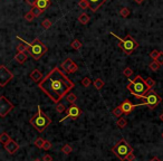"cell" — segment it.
<instances>
[{
  "label": "cell",
  "instance_id": "obj_18",
  "mask_svg": "<svg viewBox=\"0 0 163 161\" xmlns=\"http://www.w3.org/2000/svg\"><path fill=\"white\" fill-rule=\"evenodd\" d=\"M90 16L87 15V14H81V15L78 16V21L82 23V25H87L88 23H90Z\"/></svg>",
  "mask_w": 163,
  "mask_h": 161
},
{
  "label": "cell",
  "instance_id": "obj_35",
  "mask_svg": "<svg viewBox=\"0 0 163 161\" xmlns=\"http://www.w3.org/2000/svg\"><path fill=\"white\" fill-rule=\"evenodd\" d=\"M23 18H25V20H26V21H32L36 17H35V15H34V14L31 12V10H30L29 12H27L26 15L23 16Z\"/></svg>",
  "mask_w": 163,
  "mask_h": 161
},
{
  "label": "cell",
  "instance_id": "obj_47",
  "mask_svg": "<svg viewBox=\"0 0 163 161\" xmlns=\"http://www.w3.org/2000/svg\"><path fill=\"white\" fill-rule=\"evenodd\" d=\"M34 161H43V160H39V159H35Z\"/></svg>",
  "mask_w": 163,
  "mask_h": 161
},
{
  "label": "cell",
  "instance_id": "obj_2",
  "mask_svg": "<svg viewBox=\"0 0 163 161\" xmlns=\"http://www.w3.org/2000/svg\"><path fill=\"white\" fill-rule=\"evenodd\" d=\"M17 39L23 41V43H25V44L27 45V53L29 54L35 61L40 59L41 57L48 52L47 46L40 40V39L36 38V39H34L31 43H27L25 39H23L21 37H19V36H17Z\"/></svg>",
  "mask_w": 163,
  "mask_h": 161
},
{
  "label": "cell",
  "instance_id": "obj_46",
  "mask_svg": "<svg viewBox=\"0 0 163 161\" xmlns=\"http://www.w3.org/2000/svg\"><path fill=\"white\" fill-rule=\"evenodd\" d=\"M160 120L163 122V112H162V113H161V114H160Z\"/></svg>",
  "mask_w": 163,
  "mask_h": 161
},
{
  "label": "cell",
  "instance_id": "obj_15",
  "mask_svg": "<svg viewBox=\"0 0 163 161\" xmlns=\"http://www.w3.org/2000/svg\"><path fill=\"white\" fill-rule=\"evenodd\" d=\"M30 78L34 81L35 83H39L43 79V74H41V72L39 70H32L31 72H30Z\"/></svg>",
  "mask_w": 163,
  "mask_h": 161
},
{
  "label": "cell",
  "instance_id": "obj_22",
  "mask_svg": "<svg viewBox=\"0 0 163 161\" xmlns=\"http://www.w3.org/2000/svg\"><path fill=\"white\" fill-rule=\"evenodd\" d=\"M116 125L119 126V129H124V128L127 125V121H126V119L121 117H119V120H117Z\"/></svg>",
  "mask_w": 163,
  "mask_h": 161
},
{
  "label": "cell",
  "instance_id": "obj_25",
  "mask_svg": "<svg viewBox=\"0 0 163 161\" xmlns=\"http://www.w3.org/2000/svg\"><path fill=\"white\" fill-rule=\"evenodd\" d=\"M112 114H113L114 117H121V115L123 114V111H122V108H121V105L116 106V108H114L113 111H112Z\"/></svg>",
  "mask_w": 163,
  "mask_h": 161
},
{
  "label": "cell",
  "instance_id": "obj_43",
  "mask_svg": "<svg viewBox=\"0 0 163 161\" xmlns=\"http://www.w3.org/2000/svg\"><path fill=\"white\" fill-rule=\"evenodd\" d=\"M135 160V155H134V153H130V155H127V158H126V161H134Z\"/></svg>",
  "mask_w": 163,
  "mask_h": 161
},
{
  "label": "cell",
  "instance_id": "obj_34",
  "mask_svg": "<svg viewBox=\"0 0 163 161\" xmlns=\"http://www.w3.org/2000/svg\"><path fill=\"white\" fill-rule=\"evenodd\" d=\"M78 6L81 7V9H87L90 8V3H88L87 0H79Z\"/></svg>",
  "mask_w": 163,
  "mask_h": 161
},
{
  "label": "cell",
  "instance_id": "obj_5",
  "mask_svg": "<svg viewBox=\"0 0 163 161\" xmlns=\"http://www.w3.org/2000/svg\"><path fill=\"white\" fill-rule=\"evenodd\" d=\"M111 35L114 36L115 38L119 40V47L123 50V53L125 54V55H131L134 50L136 49V48H139V46H140L139 43H137V41L135 40V39H134L131 35L125 36V38H121L119 36L115 35L114 32H111Z\"/></svg>",
  "mask_w": 163,
  "mask_h": 161
},
{
  "label": "cell",
  "instance_id": "obj_37",
  "mask_svg": "<svg viewBox=\"0 0 163 161\" xmlns=\"http://www.w3.org/2000/svg\"><path fill=\"white\" fill-rule=\"evenodd\" d=\"M159 54H160V52H159V50H157V49H153L151 53H150V57H151L153 61H157Z\"/></svg>",
  "mask_w": 163,
  "mask_h": 161
},
{
  "label": "cell",
  "instance_id": "obj_45",
  "mask_svg": "<svg viewBox=\"0 0 163 161\" xmlns=\"http://www.w3.org/2000/svg\"><path fill=\"white\" fill-rule=\"evenodd\" d=\"M150 161H160V159H159V158H157V157H154V158H152Z\"/></svg>",
  "mask_w": 163,
  "mask_h": 161
},
{
  "label": "cell",
  "instance_id": "obj_3",
  "mask_svg": "<svg viewBox=\"0 0 163 161\" xmlns=\"http://www.w3.org/2000/svg\"><path fill=\"white\" fill-rule=\"evenodd\" d=\"M128 92L136 96L137 99H142L145 96V94L148 92V88L145 84V79H143L141 75H137L134 79H130V82L126 85Z\"/></svg>",
  "mask_w": 163,
  "mask_h": 161
},
{
  "label": "cell",
  "instance_id": "obj_16",
  "mask_svg": "<svg viewBox=\"0 0 163 161\" xmlns=\"http://www.w3.org/2000/svg\"><path fill=\"white\" fill-rule=\"evenodd\" d=\"M50 2H52V0H37L35 7L39 8L41 11H45V10L50 6Z\"/></svg>",
  "mask_w": 163,
  "mask_h": 161
},
{
  "label": "cell",
  "instance_id": "obj_19",
  "mask_svg": "<svg viewBox=\"0 0 163 161\" xmlns=\"http://www.w3.org/2000/svg\"><path fill=\"white\" fill-rule=\"evenodd\" d=\"M10 140H11V138H10V135H9L7 132H2V133H1V135H0V142H1L2 146L7 144Z\"/></svg>",
  "mask_w": 163,
  "mask_h": 161
},
{
  "label": "cell",
  "instance_id": "obj_8",
  "mask_svg": "<svg viewBox=\"0 0 163 161\" xmlns=\"http://www.w3.org/2000/svg\"><path fill=\"white\" fill-rule=\"evenodd\" d=\"M14 110V104L5 95L0 96V117H5Z\"/></svg>",
  "mask_w": 163,
  "mask_h": 161
},
{
  "label": "cell",
  "instance_id": "obj_42",
  "mask_svg": "<svg viewBox=\"0 0 163 161\" xmlns=\"http://www.w3.org/2000/svg\"><path fill=\"white\" fill-rule=\"evenodd\" d=\"M41 160L43 161H52V155H45Z\"/></svg>",
  "mask_w": 163,
  "mask_h": 161
},
{
  "label": "cell",
  "instance_id": "obj_9",
  "mask_svg": "<svg viewBox=\"0 0 163 161\" xmlns=\"http://www.w3.org/2000/svg\"><path fill=\"white\" fill-rule=\"evenodd\" d=\"M14 78V74L11 70H9L5 65H0V86H6L10 81Z\"/></svg>",
  "mask_w": 163,
  "mask_h": 161
},
{
  "label": "cell",
  "instance_id": "obj_36",
  "mask_svg": "<svg viewBox=\"0 0 163 161\" xmlns=\"http://www.w3.org/2000/svg\"><path fill=\"white\" fill-rule=\"evenodd\" d=\"M132 74H133V70H132L131 67H125L124 70H123V75L126 77H130Z\"/></svg>",
  "mask_w": 163,
  "mask_h": 161
},
{
  "label": "cell",
  "instance_id": "obj_20",
  "mask_svg": "<svg viewBox=\"0 0 163 161\" xmlns=\"http://www.w3.org/2000/svg\"><path fill=\"white\" fill-rule=\"evenodd\" d=\"M65 99H66L67 102L70 103V104H75L76 101H77V96H76V95H75V94H74V93H72V92L67 94Z\"/></svg>",
  "mask_w": 163,
  "mask_h": 161
},
{
  "label": "cell",
  "instance_id": "obj_12",
  "mask_svg": "<svg viewBox=\"0 0 163 161\" xmlns=\"http://www.w3.org/2000/svg\"><path fill=\"white\" fill-rule=\"evenodd\" d=\"M3 148H5V150H6L9 155H15L18 150H19V144H18L15 140H12L11 139L8 143L3 146Z\"/></svg>",
  "mask_w": 163,
  "mask_h": 161
},
{
  "label": "cell",
  "instance_id": "obj_17",
  "mask_svg": "<svg viewBox=\"0 0 163 161\" xmlns=\"http://www.w3.org/2000/svg\"><path fill=\"white\" fill-rule=\"evenodd\" d=\"M28 58V55H27V52H23V53H17L15 55V61H17L18 64H23L25 61Z\"/></svg>",
  "mask_w": 163,
  "mask_h": 161
},
{
  "label": "cell",
  "instance_id": "obj_44",
  "mask_svg": "<svg viewBox=\"0 0 163 161\" xmlns=\"http://www.w3.org/2000/svg\"><path fill=\"white\" fill-rule=\"evenodd\" d=\"M134 1H135L136 3H139V5H141V3H143V1H144V0H134Z\"/></svg>",
  "mask_w": 163,
  "mask_h": 161
},
{
  "label": "cell",
  "instance_id": "obj_39",
  "mask_svg": "<svg viewBox=\"0 0 163 161\" xmlns=\"http://www.w3.org/2000/svg\"><path fill=\"white\" fill-rule=\"evenodd\" d=\"M52 148V143H50L49 141L45 140V143H44V146H43V149L44 150H49Z\"/></svg>",
  "mask_w": 163,
  "mask_h": 161
},
{
  "label": "cell",
  "instance_id": "obj_7",
  "mask_svg": "<svg viewBox=\"0 0 163 161\" xmlns=\"http://www.w3.org/2000/svg\"><path fill=\"white\" fill-rule=\"evenodd\" d=\"M141 100H143L142 103L140 104H136V108L137 106H141V105H146L150 110H153V108H157L161 102H162V99L154 90H148V92L145 94V96L142 97Z\"/></svg>",
  "mask_w": 163,
  "mask_h": 161
},
{
  "label": "cell",
  "instance_id": "obj_29",
  "mask_svg": "<svg viewBox=\"0 0 163 161\" xmlns=\"http://www.w3.org/2000/svg\"><path fill=\"white\" fill-rule=\"evenodd\" d=\"M56 111L58 112V113H63V112L67 111L66 106H65L64 103H58V104H56Z\"/></svg>",
  "mask_w": 163,
  "mask_h": 161
},
{
  "label": "cell",
  "instance_id": "obj_32",
  "mask_svg": "<svg viewBox=\"0 0 163 161\" xmlns=\"http://www.w3.org/2000/svg\"><path fill=\"white\" fill-rule=\"evenodd\" d=\"M17 52L18 53H23V52H27V45L21 41V44L17 45Z\"/></svg>",
  "mask_w": 163,
  "mask_h": 161
},
{
  "label": "cell",
  "instance_id": "obj_24",
  "mask_svg": "<svg viewBox=\"0 0 163 161\" xmlns=\"http://www.w3.org/2000/svg\"><path fill=\"white\" fill-rule=\"evenodd\" d=\"M93 84H94V86H95L96 90H102L103 86H104V81H102L101 78H96L93 82Z\"/></svg>",
  "mask_w": 163,
  "mask_h": 161
},
{
  "label": "cell",
  "instance_id": "obj_1",
  "mask_svg": "<svg viewBox=\"0 0 163 161\" xmlns=\"http://www.w3.org/2000/svg\"><path fill=\"white\" fill-rule=\"evenodd\" d=\"M38 87L49 97L50 101L58 104L75 87V83L68 78L63 70L56 66L38 83Z\"/></svg>",
  "mask_w": 163,
  "mask_h": 161
},
{
  "label": "cell",
  "instance_id": "obj_21",
  "mask_svg": "<svg viewBox=\"0 0 163 161\" xmlns=\"http://www.w3.org/2000/svg\"><path fill=\"white\" fill-rule=\"evenodd\" d=\"M70 46H72V48L75 50H79L82 48V46H83V44H82V41L78 40V39H74L72 43H70Z\"/></svg>",
  "mask_w": 163,
  "mask_h": 161
},
{
  "label": "cell",
  "instance_id": "obj_11",
  "mask_svg": "<svg viewBox=\"0 0 163 161\" xmlns=\"http://www.w3.org/2000/svg\"><path fill=\"white\" fill-rule=\"evenodd\" d=\"M61 68L66 73H75L78 70V66L72 58H66L61 63Z\"/></svg>",
  "mask_w": 163,
  "mask_h": 161
},
{
  "label": "cell",
  "instance_id": "obj_31",
  "mask_svg": "<svg viewBox=\"0 0 163 161\" xmlns=\"http://www.w3.org/2000/svg\"><path fill=\"white\" fill-rule=\"evenodd\" d=\"M52 20H49V19H45V20H43V23H41V26H43V28L44 29H49L50 27H52Z\"/></svg>",
  "mask_w": 163,
  "mask_h": 161
},
{
  "label": "cell",
  "instance_id": "obj_23",
  "mask_svg": "<svg viewBox=\"0 0 163 161\" xmlns=\"http://www.w3.org/2000/svg\"><path fill=\"white\" fill-rule=\"evenodd\" d=\"M130 14H131V11H130V9L126 8V7H123V8H121V10H119V16L123 18H127L128 16H130Z\"/></svg>",
  "mask_w": 163,
  "mask_h": 161
},
{
  "label": "cell",
  "instance_id": "obj_48",
  "mask_svg": "<svg viewBox=\"0 0 163 161\" xmlns=\"http://www.w3.org/2000/svg\"><path fill=\"white\" fill-rule=\"evenodd\" d=\"M162 138H163V132H162Z\"/></svg>",
  "mask_w": 163,
  "mask_h": 161
},
{
  "label": "cell",
  "instance_id": "obj_26",
  "mask_svg": "<svg viewBox=\"0 0 163 161\" xmlns=\"http://www.w3.org/2000/svg\"><path fill=\"white\" fill-rule=\"evenodd\" d=\"M61 152L65 153V155H70V153L73 152V148L69 146V144H64L63 148H61Z\"/></svg>",
  "mask_w": 163,
  "mask_h": 161
},
{
  "label": "cell",
  "instance_id": "obj_13",
  "mask_svg": "<svg viewBox=\"0 0 163 161\" xmlns=\"http://www.w3.org/2000/svg\"><path fill=\"white\" fill-rule=\"evenodd\" d=\"M121 108H122L123 113H125V114H130L134 108H136V104H133V103H132L130 100H125L124 102H122Z\"/></svg>",
  "mask_w": 163,
  "mask_h": 161
},
{
  "label": "cell",
  "instance_id": "obj_30",
  "mask_svg": "<svg viewBox=\"0 0 163 161\" xmlns=\"http://www.w3.org/2000/svg\"><path fill=\"white\" fill-rule=\"evenodd\" d=\"M44 143H45V140L41 138H38L35 140V142H34V144H35V146H37V148H39V149H43V146H44Z\"/></svg>",
  "mask_w": 163,
  "mask_h": 161
},
{
  "label": "cell",
  "instance_id": "obj_27",
  "mask_svg": "<svg viewBox=\"0 0 163 161\" xmlns=\"http://www.w3.org/2000/svg\"><path fill=\"white\" fill-rule=\"evenodd\" d=\"M145 84H146V86H148V90H151V88H153L155 86V81L152 77H148V78L145 79Z\"/></svg>",
  "mask_w": 163,
  "mask_h": 161
},
{
  "label": "cell",
  "instance_id": "obj_14",
  "mask_svg": "<svg viewBox=\"0 0 163 161\" xmlns=\"http://www.w3.org/2000/svg\"><path fill=\"white\" fill-rule=\"evenodd\" d=\"M88 3H90V9L93 12H96L98 10V8L102 6L103 3L107 0H87Z\"/></svg>",
  "mask_w": 163,
  "mask_h": 161
},
{
  "label": "cell",
  "instance_id": "obj_10",
  "mask_svg": "<svg viewBox=\"0 0 163 161\" xmlns=\"http://www.w3.org/2000/svg\"><path fill=\"white\" fill-rule=\"evenodd\" d=\"M82 114V110L78 105L76 104H70L69 108H67V111H66V117H64L61 119L59 122H63L65 121L66 119H72V120H77Z\"/></svg>",
  "mask_w": 163,
  "mask_h": 161
},
{
  "label": "cell",
  "instance_id": "obj_28",
  "mask_svg": "<svg viewBox=\"0 0 163 161\" xmlns=\"http://www.w3.org/2000/svg\"><path fill=\"white\" fill-rule=\"evenodd\" d=\"M160 66L161 65L159 64L157 61H153L152 63H150V65H148V67H150V70H151L152 72H157V70H159Z\"/></svg>",
  "mask_w": 163,
  "mask_h": 161
},
{
  "label": "cell",
  "instance_id": "obj_4",
  "mask_svg": "<svg viewBox=\"0 0 163 161\" xmlns=\"http://www.w3.org/2000/svg\"><path fill=\"white\" fill-rule=\"evenodd\" d=\"M29 123L38 132H43V131H45V129H47V126L50 125L52 120L49 119V117H47L44 112L41 111L40 105H38L37 113L30 119Z\"/></svg>",
  "mask_w": 163,
  "mask_h": 161
},
{
  "label": "cell",
  "instance_id": "obj_40",
  "mask_svg": "<svg viewBox=\"0 0 163 161\" xmlns=\"http://www.w3.org/2000/svg\"><path fill=\"white\" fill-rule=\"evenodd\" d=\"M157 61L160 65L163 64V52H160V54H159V56H157Z\"/></svg>",
  "mask_w": 163,
  "mask_h": 161
},
{
  "label": "cell",
  "instance_id": "obj_41",
  "mask_svg": "<svg viewBox=\"0 0 163 161\" xmlns=\"http://www.w3.org/2000/svg\"><path fill=\"white\" fill-rule=\"evenodd\" d=\"M25 2H27L29 6H31V7H35L36 6V2H37V0H23Z\"/></svg>",
  "mask_w": 163,
  "mask_h": 161
},
{
  "label": "cell",
  "instance_id": "obj_33",
  "mask_svg": "<svg viewBox=\"0 0 163 161\" xmlns=\"http://www.w3.org/2000/svg\"><path fill=\"white\" fill-rule=\"evenodd\" d=\"M81 83H82V85H83L84 87H88V86L92 84V81L90 79V77H83V78H82V81H81Z\"/></svg>",
  "mask_w": 163,
  "mask_h": 161
},
{
  "label": "cell",
  "instance_id": "obj_38",
  "mask_svg": "<svg viewBox=\"0 0 163 161\" xmlns=\"http://www.w3.org/2000/svg\"><path fill=\"white\" fill-rule=\"evenodd\" d=\"M31 12L35 15V17H38V16H40L41 15V10L39 8H37V7H32V9H31Z\"/></svg>",
  "mask_w": 163,
  "mask_h": 161
},
{
  "label": "cell",
  "instance_id": "obj_6",
  "mask_svg": "<svg viewBox=\"0 0 163 161\" xmlns=\"http://www.w3.org/2000/svg\"><path fill=\"white\" fill-rule=\"evenodd\" d=\"M112 152L116 155L121 161H125L127 155L133 152V148L125 139H121L112 148Z\"/></svg>",
  "mask_w": 163,
  "mask_h": 161
}]
</instances>
